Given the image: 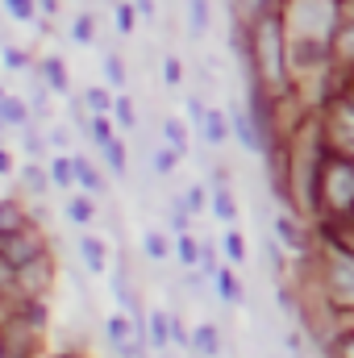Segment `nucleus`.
<instances>
[{
  "mask_svg": "<svg viewBox=\"0 0 354 358\" xmlns=\"http://www.w3.org/2000/svg\"><path fill=\"white\" fill-rule=\"evenodd\" d=\"M104 334H108L113 350L121 358H142L146 355V329H142L129 313H113V317L104 321Z\"/></svg>",
  "mask_w": 354,
  "mask_h": 358,
  "instance_id": "obj_4",
  "label": "nucleus"
},
{
  "mask_svg": "<svg viewBox=\"0 0 354 358\" xmlns=\"http://www.w3.org/2000/svg\"><path fill=\"white\" fill-rule=\"evenodd\" d=\"M113 121H117L121 129H134V125H138V113H134V100H129L125 92H117V104H113Z\"/></svg>",
  "mask_w": 354,
  "mask_h": 358,
  "instance_id": "obj_28",
  "label": "nucleus"
},
{
  "mask_svg": "<svg viewBox=\"0 0 354 358\" xmlns=\"http://www.w3.org/2000/svg\"><path fill=\"white\" fill-rule=\"evenodd\" d=\"M134 8H138L142 17H155V0H134Z\"/></svg>",
  "mask_w": 354,
  "mask_h": 358,
  "instance_id": "obj_44",
  "label": "nucleus"
},
{
  "mask_svg": "<svg viewBox=\"0 0 354 358\" xmlns=\"http://www.w3.org/2000/svg\"><path fill=\"white\" fill-rule=\"evenodd\" d=\"M204 113H208V108H204V104H200L196 96H187V117H192V125H196V129L204 125Z\"/></svg>",
  "mask_w": 354,
  "mask_h": 358,
  "instance_id": "obj_41",
  "label": "nucleus"
},
{
  "mask_svg": "<svg viewBox=\"0 0 354 358\" xmlns=\"http://www.w3.org/2000/svg\"><path fill=\"white\" fill-rule=\"evenodd\" d=\"M229 125H234V134H238L250 150H259V134H255V125H250V117H246V113H234V117H229Z\"/></svg>",
  "mask_w": 354,
  "mask_h": 358,
  "instance_id": "obj_34",
  "label": "nucleus"
},
{
  "mask_svg": "<svg viewBox=\"0 0 354 358\" xmlns=\"http://www.w3.org/2000/svg\"><path fill=\"white\" fill-rule=\"evenodd\" d=\"M213 213H217L225 225H234V221H238V204H234L229 187H217V192H213Z\"/></svg>",
  "mask_w": 354,
  "mask_h": 358,
  "instance_id": "obj_23",
  "label": "nucleus"
},
{
  "mask_svg": "<svg viewBox=\"0 0 354 358\" xmlns=\"http://www.w3.org/2000/svg\"><path fill=\"white\" fill-rule=\"evenodd\" d=\"M330 134H334V142H338L342 155H354V104H338V108H334Z\"/></svg>",
  "mask_w": 354,
  "mask_h": 358,
  "instance_id": "obj_7",
  "label": "nucleus"
},
{
  "mask_svg": "<svg viewBox=\"0 0 354 358\" xmlns=\"http://www.w3.org/2000/svg\"><path fill=\"white\" fill-rule=\"evenodd\" d=\"M330 287L342 304H354V255H334L330 259Z\"/></svg>",
  "mask_w": 354,
  "mask_h": 358,
  "instance_id": "obj_6",
  "label": "nucleus"
},
{
  "mask_svg": "<svg viewBox=\"0 0 354 358\" xmlns=\"http://www.w3.org/2000/svg\"><path fill=\"white\" fill-rule=\"evenodd\" d=\"M179 204H183L187 213H200V208H204V187H200V183H192V187H187V196H183Z\"/></svg>",
  "mask_w": 354,
  "mask_h": 358,
  "instance_id": "obj_38",
  "label": "nucleus"
},
{
  "mask_svg": "<svg viewBox=\"0 0 354 358\" xmlns=\"http://www.w3.org/2000/svg\"><path fill=\"white\" fill-rule=\"evenodd\" d=\"M176 259L183 263V267H200V242H192L187 234H179V242H176Z\"/></svg>",
  "mask_w": 354,
  "mask_h": 358,
  "instance_id": "obj_32",
  "label": "nucleus"
},
{
  "mask_svg": "<svg viewBox=\"0 0 354 358\" xmlns=\"http://www.w3.org/2000/svg\"><path fill=\"white\" fill-rule=\"evenodd\" d=\"M104 163H108V171H113V176H125V171H129V155H125V142H117V138H113V142L104 146Z\"/></svg>",
  "mask_w": 354,
  "mask_h": 358,
  "instance_id": "obj_22",
  "label": "nucleus"
},
{
  "mask_svg": "<svg viewBox=\"0 0 354 358\" xmlns=\"http://www.w3.org/2000/svg\"><path fill=\"white\" fill-rule=\"evenodd\" d=\"M88 138L104 150V146L113 142V121H108V117H88Z\"/></svg>",
  "mask_w": 354,
  "mask_h": 358,
  "instance_id": "obj_33",
  "label": "nucleus"
},
{
  "mask_svg": "<svg viewBox=\"0 0 354 358\" xmlns=\"http://www.w3.org/2000/svg\"><path fill=\"white\" fill-rule=\"evenodd\" d=\"M171 342L187 346V329H183V321H179V317H171Z\"/></svg>",
  "mask_w": 354,
  "mask_h": 358,
  "instance_id": "obj_42",
  "label": "nucleus"
},
{
  "mask_svg": "<svg viewBox=\"0 0 354 358\" xmlns=\"http://www.w3.org/2000/svg\"><path fill=\"white\" fill-rule=\"evenodd\" d=\"M100 67H104V80H108V88L125 92V63H121V55H104V59H100Z\"/></svg>",
  "mask_w": 354,
  "mask_h": 358,
  "instance_id": "obj_25",
  "label": "nucleus"
},
{
  "mask_svg": "<svg viewBox=\"0 0 354 358\" xmlns=\"http://www.w3.org/2000/svg\"><path fill=\"white\" fill-rule=\"evenodd\" d=\"M146 342H150L155 350H167V346H171V317H167L163 308H155V313L146 317Z\"/></svg>",
  "mask_w": 354,
  "mask_h": 358,
  "instance_id": "obj_11",
  "label": "nucleus"
},
{
  "mask_svg": "<svg viewBox=\"0 0 354 358\" xmlns=\"http://www.w3.org/2000/svg\"><path fill=\"white\" fill-rule=\"evenodd\" d=\"M213 283H217V296L225 300V304H242V283H238V275L229 267H221L213 275Z\"/></svg>",
  "mask_w": 354,
  "mask_h": 358,
  "instance_id": "obj_15",
  "label": "nucleus"
},
{
  "mask_svg": "<svg viewBox=\"0 0 354 358\" xmlns=\"http://www.w3.org/2000/svg\"><path fill=\"white\" fill-rule=\"evenodd\" d=\"M275 234H279L288 246H300V238H296V229H292V221H288V217H279V221H275Z\"/></svg>",
  "mask_w": 354,
  "mask_h": 358,
  "instance_id": "obj_40",
  "label": "nucleus"
},
{
  "mask_svg": "<svg viewBox=\"0 0 354 358\" xmlns=\"http://www.w3.org/2000/svg\"><path fill=\"white\" fill-rule=\"evenodd\" d=\"M200 134H204V142H208V146H221V142L234 134V125H229V117H225L221 108H208V113H204V125H200Z\"/></svg>",
  "mask_w": 354,
  "mask_h": 358,
  "instance_id": "obj_10",
  "label": "nucleus"
},
{
  "mask_svg": "<svg viewBox=\"0 0 354 358\" xmlns=\"http://www.w3.org/2000/svg\"><path fill=\"white\" fill-rule=\"evenodd\" d=\"M0 358H8V350H4V342H0Z\"/></svg>",
  "mask_w": 354,
  "mask_h": 358,
  "instance_id": "obj_50",
  "label": "nucleus"
},
{
  "mask_svg": "<svg viewBox=\"0 0 354 358\" xmlns=\"http://www.w3.org/2000/svg\"><path fill=\"white\" fill-rule=\"evenodd\" d=\"M38 8L42 13H59V0H38Z\"/></svg>",
  "mask_w": 354,
  "mask_h": 358,
  "instance_id": "obj_47",
  "label": "nucleus"
},
{
  "mask_svg": "<svg viewBox=\"0 0 354 358\" xmlns=\"http://www.w3.org/2000/svg\"><path fill=\"white\" fill-rule=\"evenodd\" d=\"M255 59H259V76L271 88L283 84L288 63H283V21L279 17H263L255 29Z\"/></svg>",
  "mask_w": 354,
  "mask_h": 358,
  "instance_id": "obj_2",
  "label": "nucleus"
},
{
  "mask_svg": "<svg viewBox=\"0 0 354 358\" xmlns=\"http://www.w3.org/2000/svg\"><path fill=\"white\" fill-rule=\"evenodd\" d=\"M142 250H146L150 263H163V259H167V238L155 234V229H146V234H142Z\"/></svg>",
  "mask_w": 354,
  "mask_h": 358,
  "instance_id": "obj_31",
  "label": "nucleus"
},
{
  "mask_svg": "<svg viewBox=\"0 0 354 358\" xmlns=\"http://www.w3.org/2000/svg\"><path fill=\"white\" fill-rule=\"evenodd\" d=\"M325 200L334 208H351L354 204V163L351 159H334L325 167Z\"/></svg>",
  "mask_w": 354,
  "mask_h": 358,
  "instance_id": "obj_5",
  "label": "nucleus"
},
{
  "mask_svg": "<svg viewBox=\"0 0 354 358\" xmlns=\"http://www.w3.org/2000/svg\"><path fill=\"white\" fill-rule=\"evenodd\" d=\"M338 38V0H296L292 4V55L296 63H317L334 50Z\"/></svg>",
  "mask_w": 354,
  "mask_h": 358,
  "instance_id": "obj_1",
  "label": "nucleus"
},
{
  "mask_svg": "<svg viewBox=\"0 0 354 358\" xmlns=\"http://www.w3.org/2000/svg\"><path fill=\"white\" fill-rule=\"evenodd\" d=\"M221 246H225V263H229V267H242V263H246V238H242L238 229H225Z\"/></svg>",
  "mask_w": 354,
  "mask_h": 358,
  "instance_id": "obj_19",
  "label": "nucleus"
},
{
  "mask_svg": "<svg viewBox=\"0 0 354 358\" xmlns=\"http://www.w3.org/2000/svg\"><path fill=\"white\" fill-rule=\"evenodd\" d=\"M192 346H196L204 358H221V338H217V325H200V329L192 334Z\"/></svg>",
  "mask_w": 354,
  "mask_h": 358,
  "instance_id": "obj_16",
  "label": "nucleus"
},
{
  "mask_svg": "<svg viewBox=\"0 0 354 358\" xmlns=\"http://www.w3.org/2000/svg\"><path fill=\"white\" fill-rule=\"evenodd\" d=\"M113 21H117V34L125 38V34H134V29H138V25H134V21H138V8H134L129 0H117V8H113Z\"/></svg>",
  "mask_w": 354,
  "mask_h": 358,
  "instance_id": "obj_27",
  "label": "nucleus"
},
{
  "mask_svg": "<svg viewBox=\"0 0 354 358\" xmlns=\"http://www.w3.org/2000/svg\"><path fill=\"white\" fill-rule=\"evenodd\" d=\"M179 159H183L179 150H171V146H159V150L150 155V171H155V176H171Z\"/></svg>",
  "mask_w": 354,
  "mask_h": 358,
  "instance_id": "obj_26",
  "label": "nucleus"
},
{
  "mask_svg": "<svg viewBox=\"0 0 354 358\" xmlns=\"http://www.w3.org/2000/svg\"><path fill=\"white\" fill-rule=\"evenodd\" d=\"M4 96H8V88H0V129H4Z\"/></svg>",
  "mask_w": 354,
  "mask_h": 358,
  "instance_id": "obj_48",
  "label": "nucleus"
},
{
  "mask_svg": "<svg viewBox=\"0 0 354 358\" xmlns=\"http://www.w3.org/2000/svg\"><path fill=\"white\" fill-rule=\"evenodd\" d=\"M46 171H50V183L55 187H76V155H55L50 163H46Z\"/></svg>",
  "mask_w": 354,
  "mask_h": 358,
  "instance_id": "obj_12",
  "label": "nucleus"
},
{
  "mask_svg": "<svg viewBox=\"0 0 354 358\" xmlns=\"http://www.w3.org/2000/svg\"><path fill=\"white\" fill-rule=\"evenodd\" d=\"M334 50L342 59H354V21L351 25H338V38H334Z\"/></svg>",
  "mask_w": 354,
  "mask_h": 358,
  "instance_id": "obj_36",
  "label": "nucleus"
},
{
  "mask_svg": "<svg viewBox=\"0 0 354 358\" xmlns=\"http://www.w3.org/2000/svg\"><path fill=\"white\" fill-rule=\"evenodd\" d=\"M163 138H167V146H171V150L187 155V129H183V121L167 117V121H163Z\"/></svg>",
  "mask_w": 354,
  "mask_h": 358,
  "instance_id": "obj_29",
  "label": "nucleus"
},
{
  "mask_svg": "<svg viewBox=\"0 0 354 358\" xmlns=\"http://www.w3.org/2000/svg\"><path fill=\"white\" fill-rule=\"evenodd\" d=\"M50 146H59V150H63V146H67V134H63V129H50Z\"/></svg>",
  "mask_w": 354,
  "mask_h": 358,
  "instance_id": "obj_45",
  "label": "nucleus"
},
{
  "mask_svg": "<svg viewBox=\"0 0 354 358\" xmlns=\"http://www.w3.org/2000/svg\"><path fill=\"white\" fill-rule=\"evenodd\" d=\"M4 13L13 21H34L38 17V0H4Z\"/></svg>",
  "mask_w": 354,
  "mask_h": 358,
  "instance_id": "obj_35",
  "label": "nucleus"
},
{
  "mask_svg": "<svg viewBox=\"0 0 354 358\" xmlns=\"http://www.w3.org/2000/svg\"><path fill=\"white\" fill-rule=\"evenodd\" d=\"M71 42H80V46H92V42H96V17H92V13H80V17H76Z\"/></svg>",
  "mask_w": 354,
  "mask_h": 358,
  "instance_id": "obj_30",
  "label": "nucleus"
},
{
  "mask_svg": "<svg viewBox=\"0 0 354 358\" xmlns=\"http://www.w3.org/2000/svg\"><path fill=\"white\" fill-rule=\"evenodd\" d=\"M80 259H84V267H88L92 275H104V271H108V246H104V238L84 234V238H80Z\"/></svg>",
  "mask_w": 354,
  "mask_h": 358,
  "instance_id": "obj_8",
  "label": "nucleus"
},
{
  "mask_svg": "<svg viewBox=\"0 0 354 358\" xmlns=\"http://www.w3.org/2000/svg\"><path fill=\"white\" fill-rule=\"evenodd\" d=\"M42 80H46V88L55 92V96H67V92H71L67 63H63L59 55H46V59H42Z\"/></svg>",
  "mask_w": 354,
  "mask_h": 358,
  "instance_id": "obj_9",
  "label": "nucleus"
},
{
  "mask_svg": "<svg viewBox=\"0 0 354 358\" xmlns=\"http://www.w3.org/2000/svg\"><path fill=\"white\" fill-rule=\"evenodd\" d=\"M84 104L92 108V117H108L113 104H117V96H108V88H88L84 92Z\"/></svg>",
  "mask_w": 354,
  "mask_h": 358,
  "instance_id": "obj_21",
  "label": "nucleus"
},
{
  "mask_svg": "<svg viewBox=\"0 0 354 358\" xmlns=\"http://www.w3.org/2000/svg\"><path fill=\"white\" fill-rule=\"evenodd\" d=\"M4 67H8V71H25V67H29V55L17 50V46H4Z\"/></svg>",
  "mask_w": 354,
  "mask_h": 358,
  "instance_id": "obj_37",
  "label": "nucleus"
},
{
  "mask_svg": "<svg viewBox=\"0 0 354 358\" xmlns=\"http://www.w3.org/2000/svg\"><path fill=\"white\" fill-rule=\"evenodd\" d=\"M13 171V155L8 150H0V176H8Z\"/></svg>",
  "mask_w": 354,
  "mask_h": 358,
  "instance_id": "obj_46",
  "label": "nucleus"
},
{
  "mask_svg": "<svg viewBox=\"0 0 354 358\" xmlns=\"http://www.w3.org/2000/svg\"><path fill=\"white\" fill-rule=\"evenodd\" d=\"M187 34L192 38L208 34V0H187Z\"/></svg>",
  "mask_w": 354,
  "mask_h": 358,
  "instance_id": "obj_17",
  "label": "nucleus"
},
{
  "mask_svg": "<svg viewBox=\"0 0 354 358\" xmlns=\"http://www.w3.org/2000/svg\"><path fill=\"white\" fill-rule=\"evenodd\" d=\"M163 80H167L171 88H176L179 80H183V63H179L176 55H167V59H163Z\"/></svg>",
  "mask_w": 354,
  "mask_h": 358,
  "instance_id": "obj_39",
  "label": "nucleus"
},
{
  "mask_svg": "<svg viewBox=\"0 0 354 358\" xmlns=\"http://www.w3.org/2000/svg\"><path fill=\"white\" fill-rule=\"evenodd\" d=\"M21 225H25L21 204H17V200H0V234H13V229H21Z\"/></svg>",
  "mask_w": 354,
  "mask_h": 358,
  "instance_id": "obj_24",
  "label": "nucleus"
},
{
  "mask_svg": "<svg viewBox=\"0 0 354 358\" xmlns=\"http://www.w3.org/2000/svg\"><path fill=\"white\" fill-rule=\"evenodd\" d=\"M67 217H71L76 225L88 229L92 221H96V204H92V196H71V200H67Z\"/></svg>",
  "mask_w": 354,
  "mask_h": 358,
  "instance_id": "obj_20",
  "label": "nucleus"
},
{
  "mask_svg": "<svg viewBox=\"0 0 354 358\" xmlns=\"http://www.w3.org/2000/svg\"><path fill=\"white\" fill-rule=\"evenodd\" d=\"M0 259L13 271H21V267H29V263H38V259H46V242H42V234H34L29 225H21L13 234H0Z\"/></svg>",
  "mask_w": 354,
  "mask_h": 358,
  "instance_id": "obj_3",
  "label": "nucleus"
},
{
  "mask_svg": "<svg viewBox=\"0 0 354 358\" xmlns=\"http://www.w3.org/2000/svg\"><path fill=\"white\" fill-rule=\"evenodd\" d=\"M338 346H342V358H354V334H342Z\"/></svg>",
  "mask_w": 354,
  "mask_h": 358,
  "instance_id": "obj_43",
  "label": "nucleus"
},
{
  "mask_svg": "<svg viewBox=\"0 0 354 358\" xmlns=\"http://www.w3.org/2000/svg\"><path fill=\"white\" fill-rule=\"evenodd\" d=\"M76 183H80V187H84L88 196H104V176H100V171L92 167L84 155H76Z\"/></svg>",
  "mask_w": 354,
  "mask_h": 358,
  "instance_id": "obj_13",
  "label": "nucleus"
},
{
  "mask_svg": "<svg viewBox=\"0 0 354 358\" xmlns=\"http://www.w3.org/2000/svg\"><path fill=\"white\" fill-rule=\"evenodd\" d=\"M4 125H13V129H29V108H25V100H17L13 92L4 96Z\"/></svg>",
  "mask_w": 354,
  "mask_h": 358,
  "instance_id": "obj_18",
  "label": "nucleus"
},
{
  "mask_svg": "<svg viewBox=\"0 0 354 358\" xmlns=\"http://www.w3.org/2000/svg\"><path fill=\"white\" fill-rule=\"evenodd\" d=\"M242 4H246V8H259V4H263V0H242Z\"/></svg>",
  "mask_w": 354,
  "mask_h": 358,
  "instance_id": "obj_49",
  "label": "nucleus"
},
{
  "mask_svg": "<svg viewBox=\"0 0 354 358\" xmlns=\"http://www.w3.org/2000/svg\"><path fill=\"white\" fill-rule=\"evenodd\" d=\"M21 187H25L29 196H46V187H50V171H46L42 163H25V167H21Z\"/></svg>",
  "mask_w": 354,
  "mask_h": 358,
  "instance_id": "obj_14",
  "label": "nucleus"
}]
</instances>
